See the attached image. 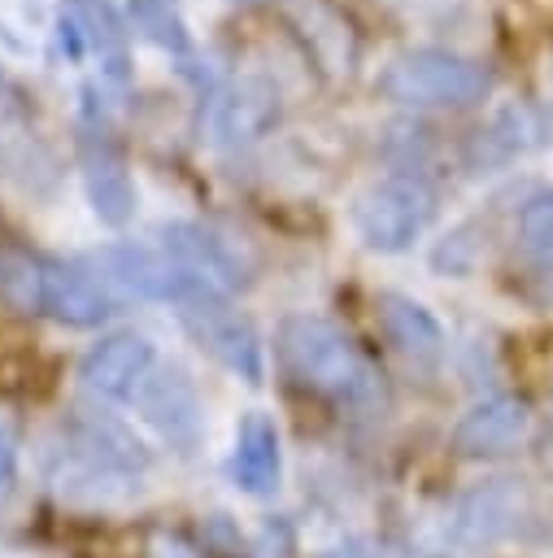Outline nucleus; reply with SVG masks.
Here are the masks:
<instances>
[{"label":"nucleus","mask_w":553,"mask_h":558,"mask_svg":"<svg viewBox=\"0 0 553 558\" xmlns=\"http://www.w3.org/2000/svg\"><path fill=\"white\" fill-rule=\"evenodd\" d=\"M279 357L287 375L309 392H322L348 405H366L379 397V371L357 349V340L331 318L292 314L279 327Z\"/></svg>","instance_id":"f257e3e1"},{"label":"nucleus","mask_w":553,"mask_h":558,"mask_svg":"<svg viewBox=\"0 0 553 558\" xmlns=\"http://www.w3.org/2000/svg\"><path fill=\"white\" fill-rule=\"evenodd\" d=\"M488 87H492V74L479 61L444 52V48L396 52L379 74V92L414 109H462V105L483 100Z\"/></svg>","instance_id":"f03ea898"},{"label":"nucleus","mask_w":553,"mask_h":558,"mask_svg":"<svg viewBox=\"0 0 553 558\" xmlns=\"http://www.w3.org/2000/svg\"><path fill=\"white\" fill-rule=\"evenodd\" d=\"M435 214V196L422 179H379L374 187H366L357 196V209H353V222H357V235L366 240V248L374 253H401L409 248L427 222Z\"/></svg>","instance_id":"7ed1b4c3"},{"label":"nucleus","mask_w":553,"mask_h":558,"mask_svg":"<svg viewBox=\"0 0 553 558\" xmlns=\"http://www.w3.org/2000/svg\"><path fill=\"white\" fill-rule=\"evenodd\" d=\"M174 305H179V318L187 323V331L226 371H235L248 384H261V344H257V331H253V323L239 310L226 305L222 292H213L205 283H192Z\"/></svg>","instance_id":"20e7f679"},{"label":"nucleus","mask_w":553,"mask_h":558,"mask_svg":"<svg viewBox=\"0 0 553 558\" xmlns=\"http://www.w3.org/2000/svg\"><path fill=\"white\" fill-rule=\"evenodd\" d=\"M91 275L122 301V296H144V301H179L196 279L179 270L165 253H148L135 244H109L91 257Z\"/></svg>","instance_id":"39448f33"},{"label":"nucleus","mask_w":553,"mask_h":558,"mask_svg":"<svg viewBox=\"0 0 553 558\" xmlns=\"http://www.w3.org/2000/svg\"><path fill=\"white\" fill-rule=\"evenodd\" d=\"M523 519H527L523 480H483L462 497L453 514V541L466 549H492L505 536H514Z\"/></svg>","instance_id":"423d86ee"},{"label":"nucleus","mask_w":553,"mask_h":558,"mask_svg":"<svg viewBox=\"0 0 553 558\" xmlns=\"http://www.w3.org/2000/svg\"><path fill=\"white\" fill-rule=\"evenodd\" d=\"M274 122H279V92H274V83L261 78V74L235 78V83L213 100V113H209V131H213V140L226 144V148H239V144L261 140Z\"/></svg>","instance_id":"0eeeda50"},{"label":"nucleus","mask_w":553,"mask_h":558,"mask_svg":"<svg viewBox=\"0 0 553 558\" xmlns=\"http://www.w3.org/2000/svg\"><path fill=\"white\" fill-rule=\"evenodd\" d=\"M152 362H157V349H152V340H148V336L118 331V336L100 340V344L83 357L78 379H83L91 392H100V397L131 401V397H135V388L148 379Z\"/></svg>","instance_id":"6e6552de"},{"label":"nucleus","mask_w":553,"mask_h":558,"mask_svg":"<svg viewBox=\"0 0 553 558\" xmlns=\"http://www.w3.org/2000/svg\"><path fill=\"white\" fill-rule=\"evenodd\" d=\"M531 427V405L514 392H496L479 405H470L453 427V449L462 458H492L514 449Z\"/></svg>","instance_id":"1a4fd4ad"},{"label":"nucleus","mask_w":553,"mask_h":558,"mask_svg":"<svg viewBox=\"0 0 553 558\" xmlns=\"http://www.w3.org/2000/svg\"><path fill=\"white\" fill-rule=\"evenodd\" d=\"M161 248H165V257L179 270H187L196 283H205L213 292H226V288H239L244 283L239 257L226 248V240L209 235L205 227H192V222L161 227Z\"/></svg>","instance_id":"9d476101"},{"label":"nucleus","mask_w":553,"mask_h":558,"mask_svg":"<svg viewBox=\"0 0 553 558\" xmlns=\"http://www.w3.org/2000/svg\"><path fill=\"white\" fill-rule=\"evenodd\" d=\"M131 401L144 410V418L170 445H192L200 436V401H196V388L187 384L183 371H174V366L161 371V375L148 371V379L135 388Z\"/></svg>","instance_id":"9b49d317"},{"label":"nucleus","mask_w":553,"mask_h":558,"mask_svg":"<svg viewBox=\"0 0 553 558\" xmlns=\"http://www.w3.org/2000/svg\"><path fill=\"white\" fill-rule=\"evenodd\" d=\"M118 305H122V301H118L91 270L48 262V270H44V314H52L57 323L96 327V323H105L109 314H118Z\"/></svg>","instance_id":"f8f14e48"},{"label":"nucleus","mask_w":553,"mask_h":558,"mask_svg":"<svg viewBox=\"0 0 553 558\" xmlns=\"http://www.w3.org/2000/svg\"><path fill=\"white\" fill-rule=\"evenodd\" d=\"M231 475L244 493H270L279 484V432L266 414H248L235 436Z\"/></svg>","instance_id":"ddd939ff"},{"label":"nucleus","mask_w":553,"mask_h":558,"mask_svg":"<svg viewBox=\"0 0 553 558\" xmlns=\"http://www.w3.org/2000/svg\"><path fill=\"white\" fill-rule=\"evenodd\" d=\"M379 318H383L388 340H392L401 353H409L414 362H431V357H440V349H444V331H440V323H435L418 301L388 292V296H379Z\"/></svg>","instance_id":"4468645a"},{"label":"nucleus","mask_w":553,"mask_h":558,"mask_svg":"<svg viewBox=\"0 0 553 558\" xmlns=\"http://www.w3.org/2000/svg\"><path fill=\"white\" fill-rule=\"evenodd\" d=\"M83 166H87V196H91L96 218L122 227L131 218V209H135V187H131L122 161L109 153V144H100V153L87 148V161Z\"/></svg>","instance_id":"2eb2a0df"},{"label":"nucleus","mask_w":553,"mask_h":558,"mask_svg":"<svg viewBox=\"0 0 553 558\" xmlns=\"http://www.w3.org/2000/svg\"><path fill=\"white\" fill-rule=\"evenodd\" d=\"M44 270L48 262L30 253H0V301L17 314H44Z\"/></svg>","instance_id":"dca6fc26"},{"label":"nucleus","mask_w":553,"mask_h":558,"mask_svg":"<svg viewBox=\"0 0 553 558\" xmlns=\"http://www.w3.org/2000/svg\"><path fill=\"white\" fill-rule=\"evenodd\" d=\"M518 244H523V253L536 266L553 270V192H540V196H531L523 205V214H518Z\"/></svg>","instance_id":"f3484780"},{"label":"nucleus","mask_w":553,"mask_h":558,"mask_svg":"<svg viewBox=\"0 0 553 558\" xmlns=\"http://www.w3.org/2000/svg\"><path fill=\"white\" fill-rule=\"evenodd\" d=\"M131 13H135V26L161 44V48H183L187 35H183V17H179V0H131Z\"/></svg>","instance_id":"a211bd4d"},{"label":"nucleus","mask_w":553,"mask_h":558,"mask_svg":"<svg viewBox=\"0 0 553 558\" xmlns=\"http://www.w3.org/2000/svg\"><path fill=\"white\" fill-rule=\"evenodd\" d=\"M148 558H205L187 536H179V532H170V527H157L152 536H148Z\"/></svg>","instance_id":"6ab92c4d"},{"label":"nucleus","mask_w":553,"mask_h":558,"mask_svg":"<svg viewBox=\"0 0 553 558\" xmlns=\"http://www.w3.org/2000/svg\"><path fill=\"white\" fill-rule=\"evenodd\" d=\"M13 475H17V449H13V436L0 427V497L9 493Z\"/></svg>","instance_id":"aec40b11"},{"label":"nucleus","mask_w":553,"mask_h":558,"mask_svg":"<svg viewBox=\"0 0 553 558\" xmlns=\"http://www.w3.org/2000/svg\"><path fill=\"white\" fill-rule=\"evenodd\" d=\"M322 558H392V554H388V549H379L374 541H348V545L327 549Z\"/></svg>","instance_id":"412c9836"},{"label":"nucleus","mask_w":553,"mask_h":558,"mask_svg":"<svg viewBox=\"0 0 553 558\" xmlns=\"http://www.w3.org/2000/svg\"><path fill=\"white\" fill-rule=\"evenodd\" d=\"M435 558H448V554H435Z\"/></svg>","instance_id":"4be33fe9"}]
</instances>
